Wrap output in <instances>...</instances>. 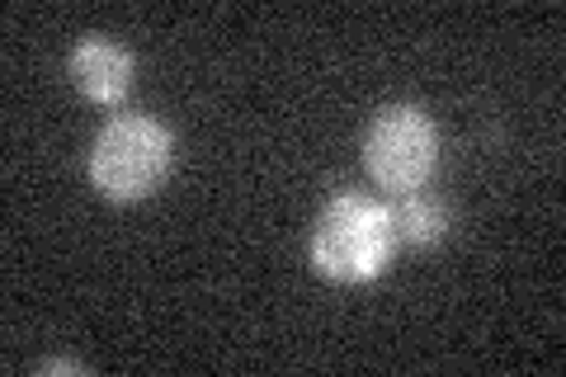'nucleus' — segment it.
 Instances as JSON below:
<instances>
[{
	"instance_id": "7ed1b4c3",
	"label": "nucleus",
	"mask_w": 566,
	"mask_h": 377,
	"mask_svg": "<svg viewBox=\"0 0 566 377\" xmlns=\"http://www.w3.org/2000/svg\"><path fill=\"white\" fill-rule=\"evenodd\" d=\"M434 156H439V137L434 123L424 118L416 104H392L374 118L364 142V166L392 193H416L424 179L434 175Z\"/></svg>"
},
{
	"instance_id": "f03ea898",
	"label": "nucleus",
	"mask_w": 566,
	"mask_h": 377,
	"mask_svg": "<svg viewBox=\"0 0 566 377\" xmlns=\"http://www.w3.org/2000/svg\"><path fill=\"white\" fill-rule=\"evenodd\" d=\"M175 142L156 118L147 114H118L99 128L91 147V179L104 199L137 203L170 175Z\"/></svg>"
},
{
	"instance_id": "39448f33",
	"label": "nucleus",
	"mask_w": 566,
	"mask_h": 377,
	"mask_svg": "<svg viewBox=\"0 0 566 377\" xmlns=\"http://www.w3.org/2000/svg\"><path fill=\"white\" fill-rule=\"evenodd\" d=\"M387 218H392V237L401 245H434L444 237V208L434 199H424V193H401L397 208H387Z\"/></svg>"
},
{
	"instance_id": "f257e3e1",
	"label": "nucleus",
	"mask_w": 566,
	"mask_h": 377,
	"mask_svg": "<svg viewBox=\"0 0 566 377\" xmlns=\"http://www.w3.org/2000/svg\"><path fill=\"white\" fill-rule=\"evenodd\" d=\"M392 245H397V237H392L387 208H378L374 199H359V193H340V199H331L326 212L316 218L312 264L322 269L326 279L368 283L387 269Z\"/></svg>"
},
{
	"instance_id": "20e7f679",
	"label": "nucleus",
	"mask_w": 566,
	"mask_h": 377,
	"mask_svg": "<svg viewBox=\"0 0 566 377\" xmlns=\"http://www.w3.org/2000/svg\"><path fill=\"white\" fill-rule=\"evenodd\" d=\"M71 81H76V90L85 100L95 104H118L123 95H128L133 85V57L128 48H118L109 39H81L76 52H71Z\"/></svg>"
}]
</instances>
